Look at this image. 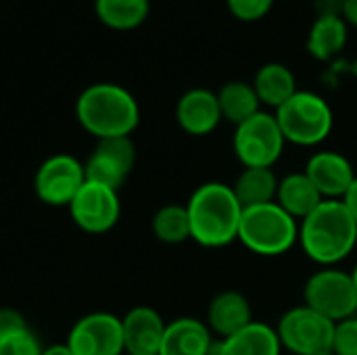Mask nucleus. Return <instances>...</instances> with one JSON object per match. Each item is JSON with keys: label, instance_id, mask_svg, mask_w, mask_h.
I'll list each match as a JSON object with an SVG mask.
<instances>
[{"label": "nucleus", "instance_id": "20e7f679", "mask_svg": "<svg viewBox=\"0 0 357 355\" xmlns=\"http://www.w3.org/2000/svg\"><path fill=\"white\" fill-rule=\"evenodd\" d=\"M238 241L259 257H280L299 245V222L276 201L245 207L238 226Z\"/></svg>", "mask_w": 357, "mask_h": 355}, {"label": "nucleus", "instance_id": "f257e3e1", "mask_svg": "<svg viewBox=\"0 0 357 355\" xmlns=\"http://www.w3.org/2000/svg\"><path fill=\"white\" fill-rule=\"evenodd\" d=\"M303 253L322 268H335L357 247V224L343 201H322L299 222Z\"/></svg>", "mask_w": 357, "mask_h": 355}, {"label": "nucleus", "instance_id": "7c9ffc66", "mask_svg": "<svg viewBox=\"0 0 357 355\" xmlns=\"http://www.w3.org/2000/svg\"><path fill=\"white\" fill-rule=\"evenodd\" d=\"M343 203H345V207L349 209L351 218L356 220V224H357V178L354 180L351 188L347 190V195L343 197Z\"/></svg>", "mask_w": 357, "mask_h": 355}, {"label": "nucleus", "instance_id": "dca6fc26", "mask_svg": "<svg viewBox=\"0 0 357 355\" xmlns=\"http://www.w3.org/2000/svg\"><path fill=\"white\" fill-rule=\"evenodd\" d=\"M205 322L213 335L228 339L253 322V308L241 291H220L207 305Z\"/></svg>", "mask_w": 357, "mask_h": 355}, {"label": "nucleus", "instance_id": "393cba45", "mask_svg": "<svg viewBox=\"0 0 357 355\" xmlns=\"http://www.w3.org/2000/svg\"><path fill=\"white\" fill-rule=\"evenodd\" d=\"M153 234L163 245H182L190 239V218L186 205L169 203L155 211L151 220Z\"/></svg>", "mask_w": 357, "mask_h": 355}, {"label": "nucleus", "instance_id": "4468645a", "mask_svg": "<svg viewBox=\"0 0 357 355\" xmlns=\"http://www.w3.org/2000/svg\"><path fill=\"white\" fill-rule=\"evenodd\" d=\"M218 94L207 88H190L176 103V121L190 136H209L222 123Z\"/></svg>", "mask_w": 357, "mask_h": 355}, {"label": "nucleus", "instance_id": "2eb2a0df", "mask_svg": "<svg viewBox=\"0 0 357 355\" xmlns=\"http://www.w3.org/2000/svg\"><path fill=\"white\" fill-rule=\"evenodd\" d=\"M165 320L161 314L149 305L132 308L121 318L123 331V347L128 355H159L163 335H165Z\"/></svg>", "mask_w": 357, "mask_h": 355}, {"label": "nucleus", "instance_id": "b1692460", "mask_svg": "<svg viewBox=\"0 0 357 355\" xmlns=\"http://www.w3.org/2000/svg\"><path fill=\"white\" fill-rule=\"evenodd\" d=\"M94 10L109 29L132 31L146 21L151 0H94Z\"/></svg>", "mask_w": 357, "mask_h": 355}, {"label": "nucleus", "instance_id": "7ed1b4c3", "mask_svg": "<svg viewBox=\"0 0 357 355\" xmlns=\"http://www.w3.org/2000/svg\"><path fill=\"white\" fill-rule=\"evenodd\" d=\"M75 117L79 126L102 138L132 136L140 123V107L130 90L117 84H92L88 86L75 103Z\"/></svg>", "mask_w": 357, "mask_h": 355}, {"label": "nucleus", "instance_id": "1a4fd4ad", "mask_svg": "<svg viewBox=\"0 0 357 355\" xmlns=\"http://www.w3.org/2000/svg\"><path fill=\"white\" fill-rule=\"evenodd\" d=\"M86 182L84 163L73 155L59 153L48 157L36 172L33 188L38 199L50 207H69Z\"/></svg>", "mask_w": 357, "mask_h": 355}, {"label": "nucleus", "instance_id": "9b49d317", "mask_svg": "<svg viewBox=\"0 0 357 355\" xmlns=\"http://www.w3.org/2000/svg\"><path fill=\"white\" fill-rule=\"evenodd\" d=\"M136 165V144L130 136L102 138L84 163L86 180L119 190Z\"/></svg>", "mask_w": 357, "mask_h": 355}, {"label": "nucleus", "instance_id": "f8f14e48", "mask_svg": "<svg viewBox=\"0 0 357 355\" xmlns=\"http://www.w3.org/2000/svg\"><path fill=\"white\" fill-rule=\"evenodd\" d=\"M65 343L73 355H121L126 352L121 318L109 312L88 314L73 324Z\"/></svg>", "mask_w": 357, "mask_h": 355}, {"label": "nucleus", "instance_id": "aec40b11", "mask_svg": "<svg viewBox=\"0 0 357 355\" xmlns=\"http://www.w3.org/2000/svg\"><path fill=\"white\" fill-rule=\"evenodd\" d=\"M251 84L257 92L261 107H268L274 111L278 107H282L299 90L293 69L284 63H278V61L264 63L255 71V77Z\"/></svg>", "mask_w": 357, "mask_h": 355}, {"label": "nucleus", "instance_id": "c85d7f7f", "mask_svg": "<svg viewBox=\"0 0 357 355\" xmlns=\"http://www.w3.org/2000/svg\"><path fill=\"white\" fill-rule=\"evenodd\" d=\"M27 328H29L27 320L23 318L21 312L10 310V308H0V339L21 333V331H27Z\"/></svg>", "mask_w": 357, "mask_h": 355}, {"label": "nucleus", "instance_id": "c756f323", "mask_svg": "<svg viewBox=\"0 0 357 355\" xmlns=\"http://www.w3.org/2000/svg\"><path fill=\"white\" fill-rule=\"evenodd\" d=\"M339 13H341V17L345 19L347 25L357 27V0H341Z\"/></svg>", "mask_w": 357, "mask_h": 355}, {"label": "nucleus", "instance_id": "5701e85b", "mask_svg": "<svg viewBox=\"0 0 357 355\" xmlns=\"http://www.w3.org/2000/svg\"><path fill=\"white\" fill-rule=\"evenodd\" d=\"M215 94H218L222 117L226 121H230L234 128L261 111L257 92L253 88V84H249V82H241V80L226 82Z\"/></svg>", "mask_w": 357, "mask_h": 355}, {"label": "nucleus", "instance_id": "6ab92c4d", "mask_svg": "<svg viewBox=\"0 0 357 355\" xmlns=\"http://www.w3.org/2000/svg\"><path fill=\"white\" fill-rule=\"evenodd\" d=\"M218 355H282V345L274 326L253 320L243 331L234 333L215 347Z\"/></svg>", "mask_w": 357, "mask_h": 355}, {"label": "nucleus", "instance_id": "2f4dec72", "mask_svg": "<svg viewBox=\"0 0 357 355\" xmlns=\"http://www.w3.org/2000/svg\"><path fill=\"white\" fill-rule=\"evenodd\" d=\"M42 355H73L71 354V349L67 347V343H56V345H50V347H46Z\"/></svg>", "mask_w": 357, "mask_h": 355}, {"label": "nucleus", "instance_id": "423d86ee", "mask_svg": "<svg viewBox=\"0 0 357 355\" xmlns=\"http://www.w3.org/2000/svg\"><path fill=\"white\" fill-rule=\"evenodd\" d=\"M287 140L272 111H259L234 128L232 151L243 167H274Z\"/></svg>", "mask_w": 357, "mask_h": 355}, {"label": "nucleus", "instance_id": "4be33fe9", "mask_svg": "<svg viewBox=\"0 0 357 355\" xmlns=\"http://www.w3.org/2000/svg\"><path fill=\"white\" fill-rule=\"evenodd\" d=\"M280 178L276 176L274 167H243V172L236 176L232 190L238 199V203L245 207L266 205L276 201Z\"/></svg>", "mask_w": 357, "mask_h": 355}, {"label": "nucleus", "instance_id": "0eeeda50", "mask_svg": "<svg viewBox=\"0 0 357 355\" xmlns=\"http://www.w3.org/2000/svg\"><path fill=\"white\" fill-rule=\"evenodd\" d=\"M303 305L333 320L335 324L357 316V291L351 272L322 268L303 285Z\"/></svg>", "mask_w": 357, "mask_h": 355}, {"label": "nucleus", "instance_id": "cd10ccee", "mask_svg": "<svg viewBox=\"0 0 357 355\" xmlns=\"http://www.w3.org/2000/svg\"><path fill=\"white\" fill-rule=\"evenodd\" d=\"M335 355H357V316L335 324L333 349Z\"/></svg>", "mask_w": 357, "mask_h": 355}, {"label": "nucleus", "instance_id": "f704fd0d", "mask_svg": "<svg viewBox=\"0 0 357 355\" xmlns=\"http://www.w3.org/2000/svg\"><path fill=\"white\" fill-rule=\"evenodd\" d=\"M322 355H335V354H322Z\"/></svg>", "mask_w": 357, "mask_h": 355}, {"label": "nucleus", "instance_id": "72a5a7b5", "mask_svg": "<svg viewBox=\"0 0 357 355\" xmlns=\"http://www.w3.org/2000/svg\"><path fill=\"white\" fill-rule=\"evenodd\" d=\"M209 355H218V354H215V347H213V352H211V354H209Z\"/></svg>", "mask_w": 357, "mask_h": 355}, {"label": "nucleus", "instance_id": "9d476101", "mask_svg": "<svg viewBox=\"0 0 357 355\" xmlns=\"http://www.w3.org/2000/svg\"><path fill=\"white\" fill-rule=\"evenodd\" d=\"M67 209L77 228L88 234H105L119 222L121 201L117 190L86 180Z\"/></svg>", "mask_w": 357, "mask_h": 355}, {"label": "nucleus", "instance_id": "39448f33", "mask_svg": "<svg viewBox=\"0 0 357 355\" xmlns=\"http://www.w3.org/2000/svg\"><path fill=\"white\" fill-rule=\"evenodd\" d=\"M272 113L282 130L284 140L295 146H318L335 128L333 107L322 94L312 90H297L282 107Z\"/></svg>", "mask_w": 357, "mask_h": 355}, {"label": "nucleus", "instance_id": "bb28decb", "mask_svg": "<svg viewBox=\"0 0 357 355\" xmlns=\"http://www.w3.org/2000/svg\"><path fill=\"white\" fill-rule=\"evenodd\" d=\"M42 352L44 347L31 328L0 339V355H42Z\"/></svg>", "mask_w": 357, "mask_h": 355}, {"label": "nucleus", "instance_id": "f03ea898", "mask_svg": "<svg viewBox=\"0 0 357 355\" xmlns=\"http://www.w3.org/2000/svg\"><path fill=\"white\" fill-rule=\"evenodd\" d=\"M190 239L207 249H222L238 241L243 205L230 184L205 182L186 203Z\"/></svg>", "mask_w": 357, "mask_h": 355}, {"label": "nucleus", "instance_id": "412c9836", "mask_svg": "<svg viewBox=\"0 0 357 355\" xmlns=\"http://www.w3.org/2000/svg\"><path fill=\"white\" fill-rule=\"evenodd\" d=\"M322 195L314 186V182L307 178L305 172H293L278 182V192H276V203L293 216L297 222L305 220L320 203Z\"/></svg>", "mask_w": 357, "mask_h": 355}, {"label": "nucleus", "instance_id": "a878e982", "mask_svg": "<svg viewBox=\"0 0 357 355\" xmlns=\"http://www.w3.org/2000/svg\"><path fill=\"white\" fill-rule=\"evenodd\" d=\"M274 4H276V0H226L230 15L243 23L261 21L264 17L270 15Z\"/></svg>", "mask_w": 357, "mask_h": 355}, {"label": "nucleus", "instance_id": "ddd939ff", "mask_svg": "<svg viewBox=\"0 0 357 355\" xmlns=\"http://www.w3.org/2000/svg\"><path fill=\"white\" fill-rule=\"evenodd\" d=\"M303 172L314 182L324 201H343L357 178L351 161L343 153L326 149L314 153L307 159Z\"/></svg>", "mask_w": 357, "mask_h": 355}, {"label": "nucleus", "instance_id": "6e6552de", "mask_svg": "<svg viewBox=\"0 0 357 355\" xmlns=\"http://www.w3.org/2000/svg\"><path fill=\"white\" fill-rule=\"evenodd\" d=\"M274 328L282 349L293 355H322L333 349L335 322L307 305L287 310Z\"/></svg>", "mask_w": 357, "mask_h": 355}, {"label": "nucleus", "instance_id": "f3484780", "mask_svg": "<svg viewBox=\"0 0 357 355\" xmlns=\"http://www.w3.org/2000/svg\"><path fill=\"white\" fill-rule=\"evenodd\" d=\"M213 347V333L207 322L182 316L167 322L159 355H209Z\"/></svg>", "mask_w": 357, "mask_h": 355}, {"label": "nucleus", "instance_id": "473e14b6", "mask_svg": "<svg viewBox=\"0 0 357 355\" xmlns=\"http://www.w3.org/2000/svg\"><path fill=\"white\" fill-rule=\"evenodd\" d=\"M351 278H354V285H356V291H357V264H356V268L351 270Z\"/></svg>", "mask_w": 357, "mask_h": 355}, {"label": "nucleus", "instance_id": "a211bd4d", "mask_svg": "<svg viewBox=\"0 0 357 355\" xmlns=\"http://www.w3.org/2000/svg\"><path fill=\"white\" fill-rule=\"evenodd\" d=\"M349 25L341 13H320L310 27L305 50L320 63L335 61L347 46Z\"/></svg>", "mask_w": 357, "mask_h": 355}]
</instances>
